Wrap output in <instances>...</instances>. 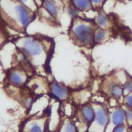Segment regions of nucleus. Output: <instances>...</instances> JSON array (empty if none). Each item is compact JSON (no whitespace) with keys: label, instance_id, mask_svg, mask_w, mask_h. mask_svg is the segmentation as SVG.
Wrapping results in <instances>:
<instances>
[{"label":"nucleus","instance_id":"obj_22","mask_svg":"<svg viewBox=\"0 0 132 132\" xmlns=\"http://www.w3.org/2000/svg\"><path fill=\"white\" fill-rule=\"evenodd\" d=\"M6 38L2 30L0 29V47L3 45L6 41Z\"/></svg>","mask_w":132,"mask_h":132},{"label":"nucleus","instance_id":"obj_1","mask_svg":"<svg viewBox=\"0 0 132 132\" xmlns=\"http://www.w3.org/2000/svg\"><path fill=\"white\" fill-rule=\"evenodd\" d=\"M0 14L11 28L23 32L34 19L35 12L18 0H0Z\"/></svg>","mask_w":132,"mask_h":132},{"label":"nucleus","instance_id":"obj_16","mask_svg":"<svg viewBox=\"0 0 132 132\" xmlns=\"http://www.w3.org/2000/svg\"><path fill=\"white\" fill-rule=\"evenodd\" d=\"M123 96H126L132 93V78L129 77L122 86Z\"/></svg>","mask_w":132,"mask_h":132},{"label":"nucleus","instance_id":"obj_7","mask_svg":"<svg viewBox=\"0 0 132 132\" xmlns=\"http://www.w3.org/2000/svg\"><path fill=\"white\" fill-rule=\"evenodd\" d=\"M49 90L56 99L61 101H64L68 100L70 96V92L68 88L56 81H53L50 84Z\"/></svg>","mask_w":132,"mask_h":132},{"label":"nucleus","instance_id":"obj_15","mask_svg":"<svg viewBox=\"0 0 132 132\" xmlns=\"http://www.w3.org/2000/svg\"><path fill=\"white\" fill-rule=\"evenodd\" d=\"M123 108L126 119V124L128 127L132 126V108L124 104L121 106Z\"/></svg>","mask_w":132,"mask_h":132},{"label":"nucleus","instance_id":"obj_11","mask_svg":"<svg viewBox=\"0 0 132 132\" xmlns=\"http://www.w3.org/2000/svg\"><path fill=\"white\" fill-rule=\"evenodd\" d=\"M43 8L50 15L51 18L55 20L57 16L58 13V9L53 0H43Z\"/></svg>","mask_w":132,"mask_h":132},{"label":"nucleus","instance_id":"obj_12","mask_svg":"<svg viewBox=\"0 0 132 132\" xmlns=\"http://www.w3.org/2000/svg\"><path fill=\"white\" fill-rule=\"evenodd\" d=\"M108 95H109V97H112L118 100L121 97H124L122 86L117 84L114 81L109 90Z\"/></svg>","mask_w":132,"mask_h":132},{"label":"nucleus","instance_id":"obj_23","mask_svg":"<svg viewBox=\"0 0 132 132\" xmlns=\"http://www.w3.org/2000/svg\"><path fill=\"white\" fill-rule=\"evenodd\" d=\"M90 1L94 4H100L102 0H90Z\"/></svg>","mask_w":132,"mask_h":132},{"label":"nucleus","instance_id":"obj_24","mask_svg":"<svg viewBox=\"0 0 132 132\" xmlns=\"http://www.w3.org/2000/svg\"><path fill=\"white\" fill-rule=\"evenodd\" d=\"M46 132H51V131H49V130H47V131H46Z\"/></svg>","mask_w":132,"mask_h":132},{"label":"nucleus","instance_id":"obj_19","mask_svg":"<svg viewBox=\"0 0 132 132\" xmlns=\"http://www.w3.org/2000/svg\"><path fill=\"white\" fill-rule=\"evenodd\" d=\"M96 22L101 27H104L107 23V19L105 15L100 14L96 19Z\"/></svg>","mask_w":132,"mask_h":132},{"label":"nucleus","instance_id":"obj_13","mask_svg":"<svg viewBox=\"0 0 132 132\" xmlns=\"http://www.w3.org/2000/svg\"><path fill=\"white\" fill-rule=\"evenodd\" d=\"M74 7L81 11H86L91 7L90 0H72Z\"/></svg>","mask_w":132,"mask_h":132},{"label":"nucleus","instance_id":"obj_17","mask_svg":"<svg viewBox=\"0 0 132 132\" xmlns=\"http://www.w3.org/2000/svg\"><path fill=\"white\" fill-rule=\"evenodd\" d=\"M23 4L28 7L32 11L35 12L37 9V6L35 0H18Z\"/></svg>","mask_w":132,"mask_h":132},{"label":"nucleus","instance_id":"obj_10","mask_svg":"<svg viewBox=\"0 0 132 132\" xmlns=\"http://www.w3.org/2000/svg\"><path fill=\"white\" fill-rule=\"evenodd\" d=\"M59 132H77V130L74 121L69 118H66L60 122Z\"/></svg>","mask_w":132,"mask_h":132},{"label":"nucleus","instance_id":"obj_4","mask_svg":"<svg viewBox=\"0 0 132 132\" xmlns=\"http://www.w3.org/2000/svg\"><path fill=\"white\" fill-rule=\"evenodd\" d=\"M94 110L93 121L89 125L88 132H104L109 122V112L104 104L91 103Z\"/></svg>","mask_w":132,"mask_h":132},{"label":"nucleus","instance_id":"obj_2","mask_svg":"<svg viewBox=\"0 0 132 132\" xmlns=\"http://www.w3.org/2000/svg\"><path fill=\"white\" fill-rule=\"evenodd\" d=\"M17 41L16 45L30 65L38 67L45 64L48 52L43 42L31 36L23 37Z\"/></svg>","mask_w":132,"mask_h":132},{"label":"nucleus","instance_id":"obj_3","mask_svg":"<svg viewBox=\"0 0 132 132\" xmlns=\"http://www.w3.org/2000/svg\"><path fill=\"white\" fill-rule=\"evenodd\" d=\"M70 34L75 41L81 45H87L92 41L93 31L87 22L75 20L71 25Z\"/></svg>","mask_w":132,"mask_h":132},{"label":"nucleus","instance_id":"obj_5","mask_svg":"<svg viewBox=\"0 0 132 132\" xmlns=\"http://www.w3.org/2000/svg\"><path fill=\"white\" fill-rule=\"evenodd\" d=\"M48 117L47 114L31 116L22 124L21 132H46Z\"/></svg>","mask_w":132,"mask_h":132},{"label":"nucleus","instance_id":"obj_25","mask_svg":"<svg viewBox=\"0 0 132 132\" xmlns=\"http://www.w3.org/2000/svg\"><path fill=\"white\" fill-rule=\"evenodd\" d=\"M87 132H88V131H87Z\"/></svg>","mask_w":132,"mask_h":132},{"label":"nucleus","instance_id":"obj_14","mask_svg":"<svg viewBox=\"0 0 132 132\" xmlns=\"http://www.w3.org/2000/svg\"><path fill=\"white\" fill-rule=\"evenodd\" d=\"M130 77L123 71H120L117 72L113 76L114 80L118 84L123 86Z\"/></svg>","mask_w":132,"mask_h":132},{"label":"nucleus","instance_id":"obj_8","mask_svg":"<svg viewBox=\"0 0 132 132\" xmlns=\"http://www.w3.org/2000/svg\"><path fill=\"white\" fill-rule=\"evenodd\" d=\"M95 113L91 103L82 105L78 111V120L89 125L94 120Z\"/></svg>","mask_w":132,"mask_h":132},{"label":"nucleus","instance_id":"obj_6","mask_svg":"<svg viewBox=\"0 0 132 132\" xmlns=\"http://www.w3.org/2000/svg\"><path fill=\"white\" fill-rule=\"evenodd\" d=\"M7 80L10 86L16 88L24 86L28 80V75L26 70L21 66H15L8 71Z\"/></svg>","mask_w":132,"mask_h":132},{"label":"nucleus","instance_id":"obj_21","mask_svg":"<svg viewBox=\"0 0 132 132\" xmlns=\"http://www.w3.org/2000/svg\"><path fill=\"white\" fill-rule=\"evenodd\" d=\"M124 104L132 108V93L123 97Z\"/></svg>","mask_w":132,"mask_h":132},{"label":"nucleus","instance_id":"obj_20","mask_svg":"<svg viewBox=\"0 0 132 132\" xmlns=\"http://www.w3.org/2000/svg\"><path fill=\"white\" fill-rule=\"evenodd\" d=\"M128 126L126 124H121L115 126L112 132H128Z\"/></svg>","mask_w":132,"mask_h":132},{"label":"nucleus","instance_id":"obj_9","mask_svg":"<svg viewBox=\"0 0 132 132\" xmlns=\"http://www.w3.org/2000/svg\"><path fill=\"white\" fill-rule=\"evenodd\" d=\"M109 112V122L108 124L114 127L116 126L126 124V119L124 111L121 106L110 108Z\"/></svg>","mask_w":132,"mask_h":132},{"label":"nucleus","instance_id":"obj_18","mask_svg":"<svg viewBox=\"0 0 132 132\" xmlns=\"http://www.w3.org/2000/svg\"><path fill=\"white\" fill-rule=\"evenodd\" d=\"M106 35V31L102 29H98L95 33L94 36V41L98 42L102 41Z\"/></svg>","mask_w":132,"mask_h":132}]
</instances>
